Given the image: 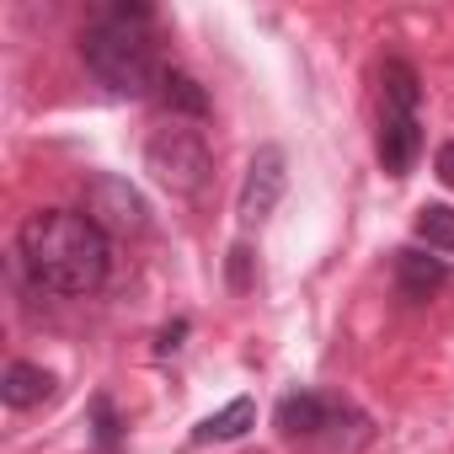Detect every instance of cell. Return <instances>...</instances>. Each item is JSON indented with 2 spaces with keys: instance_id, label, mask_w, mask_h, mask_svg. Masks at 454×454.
<instances>
[{
  "instance_id": "e0dca14e",
  "label": "cell",
  "mask_w": 454,
  "mask_h": 454,
  "mask_svg": "<svg viewBox=\"0 0 454 454\" xmlns=\"http://www.w3.org/2000/svg\"><path fill=\"white\" fill-rule=\"evenodd\" d=\"M433 171H438V182H443V187H454V139L433 155Z\"/></svg>"
},
{
  "instance_id": "52a82bcc",
  "label": "cell",
  "mask_w": 454,
  "mask_h": 454,
  "mask_svg": "<svg viewBox=\"0 0 454 454\" xmlns=\"http://www.w3.org/2000/svg\"><path fill=\"white\" fill-rule=\"evenodd\" d=\"M369 438H374V422H369L358 406L337 401V406H332V417H326V427H321L305 449H310V454H364V449H369Z\"/></svg>"
},
{
  "instance_id": "9c48e42d",
  "label": "cell",
  "mask_w": 454,
  "mask_h": 454,
  "mask_svg": "<svg viewBox=\"0 0 454 454\" xmlns=\"http://www.w3.org/2000/svg\"><path fill=\"white\" fill-rule=\"evenodd\" d=\"M438 284H443V257H427L417 247L395 252V289H401V300L422 305V300L438 294Z\"/></svg>"
},
{
  "instance_id": "5bb4252c",
  "label": "cell",
  "mask_w": 454,
  "mask_h": 454,
  "mask_svg": "<svg viewBox=\"0 0 454 454\" xmlns=\"http://www.w3.org/2000/svg\"><path fill=\"white\" fill-rule=\"evenodd\" d=\"M91 438H97V449H118V438H123V422L107 395H91Z\"/></svg>"
},
{
  "instance_id": "6da1fadb",
  "label": "cell",
  "mask_w": 454,
  "mask_h": 454,
  "mask_svg": "<svg viewBox=\"0 0 454 454\" xmlns=\"http://www.w3.org/2000/svg\"><path fill=\"white\" fill-rule=\"evenodd\" d=\"M17 257L49 294H97L113 268V236H102L86 208H38L17 231Z\"/></svg>"
},
{
  "instance_id": "4fadbf2b",
  "label": "cell",
  "mask_w": 454,
  "mask_h": 454,
  "mask_svg": "<svg viewBox=\"0 0 454 454\" xmlns=\"http://www.w3.org/2000/svg\"><path fill=\"white\" fill-rule=\"evenodd\" d=\"M417 241L427 252H454V208L449 203H422L417 208Z\"/></svg>"
},
{
  "instance_id": "8fae6325",
  "label": "cell",
  "mask_w": 454,
  "mask_h": 454,
  "mask_svg": "<svg viewBox=\"0 0 454 454\" xmlns=\"http://www.w3.org/2000/svg\"><path fill=\"white\" fill-rule=\"evenodd\" d=\"M155 102L171 113V123H176V118H192V123L208 118V91H203L187 70H166L160 86H155Z\"/></svg>"
},
{
  "instance_id": "9a60e30c",
  "label": "cell",
  "mask_w": 454,
  "mask_h": 454,
  "mask_svg": "<svg viewBox=\"0 0 454 454\" xmlns=\"http://www.w3.org/2000/svg\"><path fill=\"white\" fill-rule=\"evenodd\" d=\"M224 273H231V289H247V284H252V247H247V241L231 247V262H224Z\"/></svg>"
},
{
  "instance_id": "2e32d148",
  "label": "cell",
  "mask_w": 454,
  "mask_h": 454,
  "mask_svg": "<svg viewBox=\"0 0 454 454\" xmlns=\"http://www.w3.org/2000/svg\"><path fill=\"white\" fill-rule=\"evenodd\" d=\"M182 337H187V321L160 326V332H155V353H160V358H166V353H176V348H182Z\"/></svg>"
},
{
  "instance_id": "7a4b0ae2",
  "label": "cell",
  "mask_w": 454,
  "mask_h": 454,
  "mask_svg": "<svg viewBox=\"0 0 454 454\" xmlns=\"http://www.w3.org/2000/svg\"><path fill=\"white\" fill-rule=\"evenodd\" d=\"M81 59L97 75V86H107L113 97H155L166 65L155 54V17L139 0H118V6L97 12L91 27L81 33Z\"/></svg>"
},
{
  "instance_id": "ba28073f",
  "label": "cell",
  "mask_w": 454,
  "mask_h": 454,
  "mask_svg": "<svg viewBox=\"0 0 454 454\" xmlns=\"http://www.w3.org/2000/svg\"><path fill=\"white\" fill-rule=\"evenodd\" d=\"M332 395H316V390H294V395H284L278 401V433L284 438H300V443H310L321 427H326V417H332Z\"/></svg>"
},
{
  "instance_id": "30bf717a",
  "label": "cell",
  "mask_w": 454,
  "mask_h": 454,
  "mask_svg": "<svg viewBox=\"0 0 454 454\" xmlns=\"http://www.w3.org/2000/svg\"><path fill=\"white\" fill-rule=\"evenodd\" d=\"M54 395V374L43 364H6V374H0V401L27 411V406H43Z\"/></svg>"
},
{
  "instance_id": "277c9868",
  "label": "cell",
  "mask_w": 454,
  "mask_h": 454,
  "mask_svg": "<svg viewBox=\"0 0 454 454\" xmlns=\"http://www.w3.org/2000/svg\"><path fill=\"white\" fill-rule=\"evenodd\" d=\"M145 171H150L166 192L198 198V192L208 187V176H214V155H208V145H203L198 129L166 123V129H155L150 145H145Z\"/></svg>"
},
{
  "instance_id": "3957f363",
  "label": "cell",
  "mask_w": 454,
  "mask_h": 454,
  "mask_svg": "<svg viewBox=\"0 0 454 454\" xmlns=\"http://www.w3.org/2000/svg\"><path fill=\"white\" fill-rule=\"evenodd\" d=\"M417 70L406 59H385L380 70V166L385 176H411L417 155H422V123H417Z\"/></svg>"
},
{
  "instance_id": "5b68a950",
  "label": "cell",
  "mask_w": 454,
  "mask_h": 454,
  "mask_svg": "<svg viewBox=\"0 0 454 454\" xmlns=\"http://www.w3.org/2000/svg\"><path fill=\"white\" fill-rule=\"evenodd\" d=\"M86 219L102 236H145L150 231V203L129 176L97 171V176H86Z\"/></svg>"
},
{
  "instance_id": "8992f818",
  "label": "cell",
  "mask_w": 454,
  "mask_h": 454,
  "mask_svg": "<svg viewBox=\"0 0 454 454\" xmlns=\"http://www.w3.org/2000/svg\"><path fill=\"white\" fill-rule=\"evenodd\" d=\"M284 150L278 145H262L247 166V182H241V198H236V219H241V231H262V224L273 219L278 198H284Z\"/></svg>"
},
{
  "instance_id": "7c38bea8",
  "label": "cell",
  "mask_w": 454,
  "mask_h": 454,
  "mask_svg": "<svg viewBox=\"0 0 454 454\" xmlns=\"http://www.w3.org/2000/svg\"><path fill=\"white\" fill-rule=\"evenodd\" d=\"M247 427H257V401H252V395H236L231 406H219L214 417H203V422L192 427V443H231V438H241Z\"/></svg>"
}]
</instances>
